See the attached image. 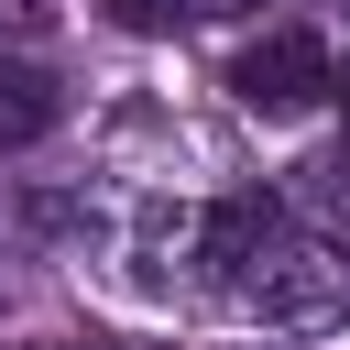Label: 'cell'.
Listing matches in <instances>:
<instances>
[{
  "mask_svg": "<svg viewBox=\"0 0 350 350\" xmlns=\"http://www.w3.org/2000/svg\"><path fill=\"white\" fill-rule=\"evenodd\" d=\"M197 273L208 295H230L241 317L262 328H339L350 317V230L339 219H306L295 197H219L197 208Z\"/></svg>",
  "mask_w": 350,
  "mask_h": 350,
  "instance_id": "cell-1",
  "label": "cell"
},
{
  "mask_svg": "<svg viewBox=\"0 0 350 350\" xmlns=\"http://www.w3.org/2000/svg\"><path fill=\"white\" fill-rule=\"evenodd\" d=\"M230 98H241L252 120H306V109L328 98V33H306V22L252 33V44L230 55Z\"/></svg>",
  "mask_w": 350,
  "mask_h": 350,
  "instance_id": "cell-2",
  "label": "cell"
},
{
  "mask_svg": "<svg viewBox=\"0 0 350 350\" xmlns=\"http://www.w3.org/2000/svg\"><path fill=\"white\" fill-rule=\"evenodd\" d=\"M44 131H55V77L33 55H0V153H22Z\"/></svg>",
  "mask_w": 350,
  "mask_h": 350,
  "instance_id": "cell-3",
  "label": "cell"
},
{
  "mask_svg": "<svg viewBox=\"0 0 350 350\" xmlns=\"http://www.w3.org/2000/svg\"><path fill=\"white\" fill-rule=\"evenodd\" d=\"M252 0H120L131 33H186V22H241Z\"/></svg>",
  "mask_w": 350,
  "mask_h": 350,
  "instance_id": "cell-4",
  "label": "cell"
},
{
  "mask_svg": "<svg viewBox=\"0 0 350 350\" xmlns=\"http://www.w3.org/2000/svg\"><path fill=\"white\" fill-rule=\"evenodd\" d=\"M328 98H339V109H350V55H328Z\"/></svg>",
  "mask_w": 350,
  "mask_h": 350,
  "instance_id": "cell-5",
  "label": "cell"
}]
</instances>
